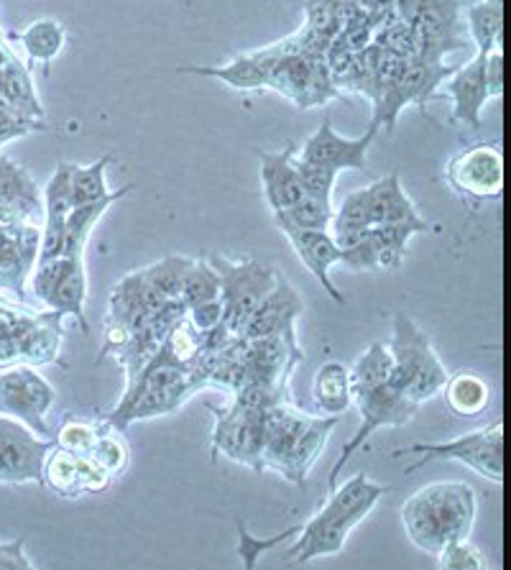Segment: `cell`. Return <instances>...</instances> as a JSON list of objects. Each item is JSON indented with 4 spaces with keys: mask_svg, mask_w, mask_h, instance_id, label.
Instances as JSON below:
<instances>
[{
    "mask_svg": "<svg viewBox=\"0 0 511 570\" xmlns=\"http://www.w3.org/2000/svg\"><path fill=\"white\" fill-rule=\"evenodd\" d=\"M504 49H493L487 55V65H483V75H487V90L489 100L501 98L504 95Z\"/></svg>",
    "mask_w": 511,
    "mask_h": 570,
    "instance_id": "cell-49",
    "label": "cell"
},
{
    "mask_svg": "<svg viewBox=\"0 0 511 570\" xmlns=\"http://www.w3.org/2000/svg\"><path fill=\"white\" fill-rule=\"evenodd\" d=\"M31 295L45 309L72 317L80 323L82 335H90V325L85 320V299H88V272L85 256H57L49 262H39L29 276Z\"/></svg>",
    "mask_w": 511,
    "mask_h": 570,
    "instance_id": "cell-7",
    "label": "cell"
},
{
    "mask_svg": "<svg viewBox=\"0 0 511 570\" xmlns=\"http://www.w3.org/2000/svg\"><path fill=\"white\" fill-rule=\"evenodd\" d=\"M55 440L39 438L23 422L0 414V483H41V465Z\"/></svg>",
    "mask_w": 511,
    "mask_h": 570,
    "instance_id": "cell-15",
    "label": "cell"
},
{
    "mask_svg": "<svg viewBox=\"0 0 511 570\" xmlns=\"http://www.w3.org/2000/svg\"><path fill=\"white\" fill-rule=\"evenodd\" d=\"M468 31L479 47V55H489L501 49V33H504V0H481L465 11Z\"/></svg>",
    "mask_w": 511,
    "mask_h": 570,
    "instance_id": "cell-36",
    "label": "cell"
},
{
    "mask_svg": "<svg viewBox=\"0 0 511 570\" xmlns=\"http://www.w3.org/2000/svg\"><path fill=\"white\" fill-rule=\"evenodd\" d=\"M193 394H197L193 371L156 351L149 364L138 371L131 382H126L118 407L106 414V420L124 433L131 422L161 417V414L179 410Z\"/></svg>",
    "mask_w": 511,
    "mask_h": 570,
    "instance_id": "cell-3",
    "label": "cell"
},
{
    "mask_svg": "<svg viewBox=\"0 0 511 570\" xmlns=\"http://www.w3.org/2000/svg\"><path fill=\"white\" fill-rule=\"evenodd\" d=\"M218 297H220V274L215 272V266L207 262V258H197V262H193V266H189L185 284H181L179 302L185 305V309H189Z\"/></svg>",
    "mask_w": 511,
    "mask_h": 570,
    "instance_id": "cell-40",
    "label": "cell"
},
{
    "mask_svg": "<svg viewBox=\"0 0 511 570\" xmlns=\"http://www.w3.org/2000/svg\"><path fill=\"white\" fill-rule=\"evenodd\" d=\"M396 13L412 26L417 57L443 65L448 51L463 47L458 0H396Z\"/></svg>",
    "mask_w": 511,
    "mask_h": 570,
    "instance_id": "cell-9",
    "label": "cell"
},
{
    "mask_svg": "<svg viewBox=\"0 0 511 570\" xmlns=\"http://www.w3.org/2000/svg\"><path fill=\"white\" fill-rule=\"evenodd\" d=\"M337 422H341V417H335V414H325V417H312L307 430L297 440V445L292 448V453L287 458V463H284V469L279 471L284 479H287L289 483H297L299 489L305 487L312 463H315L320 453H323L327 438H331Z\"/></svg>",
    "mask_w": 511,
    "mask_h": 570,
    "instance_id": "cell-27",
    "label": "cell"
},
{
    "mask_svg": "<svg viewBox=\"0 0 511 570\" xmlns=\"http://www.w3.org/2000/svg\"><path fill=\"white\" fill-rule=\"evenodd\" d=\"M11 39L19 41L31 62L51 65L67 45V29L57 19H39L26 26L21 33H13Z\"/></svg>",
    "mask_w": 511,
    "mask_h": 570,
    "instance_id": "cell-32",
    "label": "cell"
},
{
    "mask_svg": "<svg viewBox=\"0 0 511 570\" xmlns=\"http://www.w3.org/2000/svg\"><path fill=\"white\" fill-rule=\"evenodd\" d=\"M112 159L102 157L92 164H69V195L75 205L100 203L112 195L106 183V169Z\"/></svg>",
    "mask_w": 511,
    "mask_h": 570,
    "instance_id": "cell-37",
    "label": "cell"
},
{
    "mask_svg": "<svg viewBox=\"0 0 511 570\" xmlns=\"http://www.w3.org/2000/svg\"><path fill=\"white\" fill-rule=\"evenodd\" d=\"M195 258L189 256H167L161 262H156L151 266H146L144 276L151 287L164 295L167 299H179L181 295V284H185V276L193 266Z\"/></svg>",
    "mask_w": 511,
    "mask_h": 570,
    "instance_id": "cell-42",
    "label": "cell"
},
{
    "mask_svg": "<svg viewBox=\"0 0 511 570\" xmlns=\"http://www.w3.org/2000/svg\"><path fill=\"white\" fill-rule=\"evenodd\" d=\"M264 412L266 407H256L240 396H233L230 407L215 410L213 453H223L250 471L264 473Z\"/></svg>",
    "mask_w": 511,
    "mask_h": 570,
    "instance_id": "cell-11",
    "label": "cell"
},
{
    "mask_svg": "<svg viewBox=\"0 0 511 570\" xmlns=\"http://www.w3.org/2000/svg\"><path fill=\"white\" fill-rule=\"evenodd\" d=\"M207 262L220 274V305L223 325L233 335H240L250 313L262 305V299L276 287L279 272L264 262H233L223 254H210Z\"/></svg>",
    "mask_w": 511,
    "mask_h": 570,
    "instance_id": "cell-6",
    "label": "cell"
},
{
    "mask_svg": "<svg viewBox=\"0 0 511 570\" xmlns=\"http://www.w3.org/2000/svg\"><path fill=\"white\" fill-rule=\"evenodd\" d=\"M386 487L371 481L366 473H356L343 487H335L323 509L299 527V540L289 548V563L305 566L315 558L341 556L353 527H358L376 507Z\"/></svg>",
    "mask_w": 511,
    "mask_h": 570,
    "instance_id": "cell-2",
    "label": "cell"
},
{
    "mask_svg": "<svg viewBox=\"0 0 511 570\" xmlns=\"http://www.w3.org/2000/svg\"><path fill=\"white\" fill-rule=\"evenodd\" d=\"M90 455L110 473L112 479L124 476L128 471V463H131V453H128L124 435H120V430L112 428L108 420L100 422V433H98V440H95V448Z\"/></svg>",
    "mask_w": 511,
    "mask_h": 570,
    "instance_id": "cell-41",
    "label": "cell"
},
{
    "mask_svg": "<svg viewBox=\"0 0 511 570\" xmlns=\"http://www.w3.org/2000/svg\"><path fill=\"white\" fill-rule=\"evenodd\" d=\"M134 193V185L120 187L118 193L108 195L106 200L100 203H88V205H75L67 215L65 223V248L62 256H85V248H88V240L92 236V228L98 226V220L108 213L110 205L124 200L126 195Z\"/></svg>",
    "mask_w": 511,
    "mask_h": 570,
    "instance_id": "cell-29",
    "label": "cell"
},
{
    "mask_svg": "<svg viewBox=\"0 0 511 570\" xmlns=\"http://www.w3.org/2000/svg\"><path fill=\"white\" fill-rule=\"evenodd\" d=\"M315 414H307L297 407H292L287 402H276L264 412V471L274 469L279 473L287 463L292 448L297 445V440L305 433L307 425Z\"/></svg>",
    "mask_w": 511,
    "mask_h": 570,
    "instance_id": "cell-21",
    "label": "cell"
},
{
    "mask_svg": "<svg viewBox=\"0 0 511 570\" xmlns=\"http://www.w3.org/2000/svg\"><path fill=\"white\" fill-rule=\"evenodd\" d=\"M438 566L443 570H487L489 563L479 548H473L468 540L450 542L438 556Z\"/></svg>",
    "mask_w": 511,
    "mask_h": 570,
    "instance_id": "cell-45",
    "label": "cell"
},
{
    "mask_svg": "<svg viewBox=\"0 0 511 570\" xmlns=\"http://www.w3.org/2000/svg\"><path fill=\"white\" fill-rule=\"evenodd\" d=\"M55 386L39 374L37 366H8L0 368V414L23 422L39 438L51 440L47 414L55 404Z\"/></svg>",
    "mask_w": 511,
    "mask_h": 570,
    "instance_id": "cell-12",
    "label": "cell"
},
{
    "mask_svg": "<svg viewBox=\"0 0 511 570\" xmlns=\"http://www.w3.org/2000/svg\"><path fill=\"white\" fill-rule=\"evenodd\" d=\"M41 483L55 491L57 497L80 499L82 491V473H80V455L69 453L65 448L51 445V451L41 465Z\"/></svg>",
    "mask_w": 511,
    "mask_h": 570,
    "instance_id": "cell-34",
    "label": "cell"
},
{
    "mask_svg": "<svg viewBox=\"0 0 511 570\" xmlns=\"http://www.w3.org/2000/svg\"><path fill=\"white\" fill-rule=\"evenodd\" d=\"M187 320L195 325V331L207 333L213 331L215 325L223 323V305H220V297L218 299H210V302H203V305H195L187 309Z\"/></svg>",
    "mask_w": 511,
    "mask_h": 570,
    "instance_id": "cell-48",
    "label": "cell"
},
{
    "mask_svg": "<svg viewBox=\"0 0 511 570\" xmlns=\"http://www.w3.org/2000/svg\"><path fill=\"white\" fill-rule=\"evenodd\" d=\"M366 189L368 213H371V228L376 226H394V223H420L424 220L417 213V207L406 197L402 179L396 171L381 177L379 183L363 187Z\"/></svg>",
    "mask_w": 511,
    "mask_h": 570,
    "instance_id": "cell-26",
    "label": "cell"
},
{
    "mask_svg": "<svg viewBox=\"0 0 511 570\" xmlns=\"http://www.w3.org/2000/svg\"><path fill=\"white\" fill-rule=\"evenodd\" d=\"M294 154H297V146L289 144L287 149L282 151H256L258 161H262V185H264V197L272 213H282L299 203L305 197V187H302L299 171L294 167Z\"/></svg>",
    "mask_w": 511,
    "mask_h": 570,
    "instance_id": "cell-23",
    "label": "cell"
},
{
    "mask_svg": "<svg viewBox=\"0 0 511 570\" xmlns=\"http://www.w3.org/2000/svg\"><path fill=\"white\" fill-rule=\"evenodd\" d=\"M0 98L23 116H29L33 120L45 118V108H41L39 95L33 90L29 69H26L6 47H0Z\"/></svg>",
    "mask_w": 511,
    "mask_h": 570,
    "instance_id": "cell-28",
    "label": "cell"
},
{
    "mask_svg": "<svg viewBox=\"0 0 511 570\" xmlns=\"http://www.w3.org/2000/svg\"><path fill=\"white\" fill-rule=\"evenodd\" d=\"M445 183L473 207L499 200L504 193V154L499 144H473L458 151L445 167Z\"/></svg>",
    "mask_w": 511,
    "mask_h": 570,
    "instance_id": "cell-13",
    "label": "cell"
},
{
    "mask_svg": "<svg viewBox=\"0 0 511 570\" xmlns=\"http://www.w3.org/2000/svg\"><path fill=\"white\" fill-rule=\"evenodd\" d=\"M376 136H379V126L371 124L368 131L361 138H345L341 134H335L331 116H325L317 131L302 144V149L297 151V159L317 164V167H327L333 171H343V169L366 171V157H368L371 144L376 141Z\"/></svg>",
    "mask_w": 511,
    "mask_h": 570,
    "instance_id": "cell-18",
    "label": "cell"
},
{
    "mask_svg": "<svg viewBox=\"0 0 511 570\" xmlns=\"http://www.w3.org/2000/svg\"><path fill=\"white\" fill-rule=\"evenodd\" d=\"M41 203H45V230H41L37 264L62 256L65 223H67L69 210H72V195H69V164L67 161L59 164L55 175H51Z\"/></svg>",
    "mask_w": 511,
    "mask_h": 570,
    "instance_id": "cell-24",
    "label": "cell"
},
{
    "mask_svg": "<svg viewBox=\"0 0 511 570\" xmlns=\"http://www.w3.org/2000/svg\"><path fill=\"white\" fill-rule=\"evenodd\" d=\"M351 374V394L358 389H371L381 384H392L394 374V358L389 345L384 343H371L368 351L348 368Z\"/></svg>",
    "mask_w": 511,
    "mask_h": 570,
    "instance_id": "cell-38",
    "label": "cell"
},
{
    "mask_svg": "<svg viewBox=\"0 0 511 570\" xmlns=\"http://www.w3.org/2000/svg\"><path fill=\"white\" fill-rule=\"evenodd\" d=\"M333 200H320V197L305 195L299 203L282 213H274L276 226H292L302 230H327L333 220Z\"/></svg>",
    "mask_w": 511,
    "mask_h": 570,
    "instance_id": "cell-39",
    "label": "cell"
},
{
    "mask_svg": "<svg viewBox=\"0 0 511 570\" xmlns=\"http://www.w3.org/2000/svg\"><path fill=\"white\" fill-rule=\"evenodd\" d=\"M483 65H487V55H475L461 69H453V75L445 80V92L453 98V120L468 128H481V110L489 100Z\"/></svg>",
    "mask_w": 511,
    "mask_h": 570,
    "instance_id": "cell-22",
    "label": "cell"
},
{
    "mask_svg": "<svg viewBox=\"0 0 511 570\" xmlns=\"http://www.w3.org/2000/svg\"><path fill=\"white\" fill-rule=\"evenodd\" d=\"M179 75H200L223 80L233 90H264L268 88L266 67L258 62L256 55H244L223 67H179Z\"/></svg>",
    "mask_w": 511,
    "mask_h": 570,
    "instance_id": "cell-31",
    "label": "cell"
},
{
    "mask_svg": "<svg viewBox=\"0 0 511 570\" xmlns=\"http://www.w3.org/2000/svg\"><path fill=\"white\" fill-rule=\"evenodd\" d=\"M389 351H392L394 358L392 384L400 389L406 400L422 404L440 394L450 374L438 353L432 351L428 335L420 331V325L410 315H394Z\"/></svg>",
    "mask_w": 511,
    "mask_h": 570,
    "instance_id": "cell-4",
    "label": "cell"
},
{
    "mask_svg": "<svg viewBox=\"0 0 511 570\" xmlns=\"http://www.w3.org/2000/svg\"><path fill=\"white\" fill-rule=\"evenodd\" d=\"M417 453V463L404 471V476H412L432 461H458L471 465L479 476L493 483L504 481V422L497 420L491 425L468 433L463 438L448 440V443H417L396 451V455Z\"/></svg>",
    "mask_w": 511,
    "mask_h": 570,
    "instance_id": "cell-5",
    "label": "cell"
},
{
    "mask_svg": "<svg viewBox=\"0 0 511 570\" xmlns=\"http://www.w3.org/2000/svg\"><path fill=\"white\" fill-rule=\"evenodd\" d=\"M100 433V422L85 420V417H67L65 425L57 430L55 440L57 448H65L69 453L77 455H90L95 448V440Z\"/></svg>",
    "mask_w": 511,
    "mask_h": 570,
    "instance_id": "cell-43",
    "label": "cell"
},
{
    "mask_svg": "<svg viewBox=\"0 0 511 570\" xmlns=\"http://www.w3.org/2000/svg\"><path fill=\"white\" fill-rule=\"evenodd\" d=\"M41 207V193L29 171L11 159H0V223H29Z\"/></svg>",
    "mask_w": 511,
    "mask_h": 570,
    "instance_id": "cell-25",
    "label": "cell"
},
{
    "mask_svg": "<svg viewBox=\"0 0 511 570\" xmlns=\"http://www.w3.org/2000/svg\"><path fill=\"white\" fill-rule=\"evenodd\" d=\"M41 230L31 223H0V289L23 302L26 284L37 266Z\"/></svg>",
    "mask_w": 511,
    "mask_h": 570,
    "instance_id": "cell-19",
    "label": "cell"
},
{
    "mask_svg": "<svg viewBox=\"0 0 511 570\" xmlns=\"http://www.w3.org/2000/svg\"><path fill=\"white\" fill-rule=\"evenodd\" d=\"M294 167L299 171L305 195L320 197V200H333V185H335L337 171L327 167H317V164H309V161H299L297 154H294Z\"/></svg>",
    "mask_w": 511,
    "mask_h": 570,
    "instance_id": "cell-46",
    "label": "cell"
},
{
    "mask_svg": "<svg viewBox=\"0 0 511 570\" xmlns=\"http://www.w3.org/2000/svg\"><path fill=\"white\" fill-rule=\"evenodd\" d=\"M294 248V254L302 258V264L307 266V272L315 276V279L323 284V289L327 292V297L337 305H343L345 297L341 295V289L335 287L331 279V269L335 264H341V246L333 238L331 230H302V228H292V226H276Z\"/></svg>",
    "mask_w": 511,
    "mask_h": 570,
    "instance_id": "cell-20",
    "label": "cell"
},
{
    "mask_svg": "<svg viewBox=\"0 0 511 570\" xmlns=\"http://www.w3.org/2000/svg\"><path fill=\"white\" fill-rule=\"evenodd\" d=\"M450 75H453V67L448 65L424 62L420 57L410 59L404 67V72L400 75V80H396L392 88L376 100V110H374V118H371V124L379 128L386 126V131L392 134L396 126V116L402 114V108L412 106V102L422 106V102L435 92L438 85H443Z\"/></svg>",
    "mask_w": 511,
    "mask_h": 570,
    "instance_id": "cell-17",
    "label": "cell"
},
{
    "mask_svg": "<svg viewBox=\"0 0 511 570\" xmlns=\"http://www.w3.org/2000/svg\"><path fill=\"white\" fill-rule=\"evenodd\" d=\"M312 396H315V404L325 414L343 417V412L353 404L348 368H345L343 364H337V361L325 364L317 371L315 384H312Z\"/></svg>",
    "mask_w": 511,
    "mask_h": 570,
    "instance_id": "cell-35",
    "label": "cell"
},
{
    "mask_svg": "<svg viewBox=\"0 0 511 570\" xmlns=\"http://www.w3.org/2000/svg\"><path fill=\"white\" fill-rule=\"evenodd\" d=\"M33 131H45L41 120H33L29 116L19 114V110L8 106V102L0 98V146L8 141H16V138H23Z\"/></svg>",
    "mask_w": 511,
    "mask_h": 570,
    "instance_id": "cell-47",
    "label": "cell"
},
{
    "mask_svg": "<svg viewBox=\"0 0 511 570\" xmlns=\"http://www.w3.org/2000/svg\"><path fill=\"white\" fill-rule=\"evenodd\" d=\"M236 530H238V556H240V560H244L246 570H254L256 563H258V558H262L266 550H272L276 546H282V542L297 538L299 524L297 527H289V530H284V532L274 534V538H266V540L254 538V534L246 530L244 522H238Z\"/></svg>",
    "mask_w": 511,
    "mask_h": 570,
    "instance_id": "cell-44",
    "label": "cell"
},
{
    "mask_svg": "<svg viewBox=\"0 0 511 570\" xmlns=\"http://www.w3.org/2000/svg\"><path fill=\"white\" fill-rule=\"evenodd\" d=\"M23 542H26V538L21 534V538L3 542V546H0V570H31L33 568V563L23 550Z\"/></svg>",
    "mask_w": 511,
    "mask_h": 570,
    "instance_id": "cell-50",
    "label": "cell"
},
{
    "mask_svg": "<svg viewBox=\"0 0 511 570\" xmlns=\"http://www.w3.org/2000/svg\"><path fill=\"white\" fill-rule=\"evenodd\" d=\"M254 55L266 67L268 88L279 90L294 106L315 108L337 95L333 77L325 67V59L309 55L279 57L272 49L254 51Z\"/></svg>",
    "mask_w": 511,
    "mask_h": 570,
    "instance_id": "cell-8",
    "label": "cell"
},
{
    "mask_svg": "<svg viewBox=\"0 0 511 570\" xmlns=\"http://www.w3.org/2000/svg\"><path fill=\"white\" fill-rule=\"evenodd\" d=\"M430 223H394V226H376L361 233L348 246H341V264L356 272L400 269L406 256V244L417 233H428Z\"/></svg>",
    "mask_w": 511,
    "mask_h": 570,
    "instance_id": "cell-14",
    "label": "cell"
},
{
    "mask_svg": "<svg viewBox=\"0 0 511 570\" xmlns=\"http://www.w3.org/2000/svg\"><path fill=\"white\" fill-rule=\"evenodd\" d=\"M39 313L26 307H13L11 302L0 299V368L21 364V343L33 325Z\"/></svg>",
    "mask_w": 511,
    "mask_h": 570,
    "instance_id": "cell-33",
    "label": "cell"
},
{
    "mask_svg": "<svg viewBox=\"0 0 511 570\" xmlns=\"http://www.w3.org/2000/svg\"><path fill=\"white\" fill-rule=\"evenodd\" d=\"M302 297L297 295V289L284 279L279 274L276 279V287L268 292V295L262 299L250 317L246 320L244 331H240V338H279L287 343V348L305 361V353H302L299 343H297V317L302 315Z\"/></svg>",
    "mask_w": 511,
    "mask_h": 570,
    "instance_id": "cell-16",
    "label": "cell"
},
{
    "mask_svg": "<svg viewBox=\"0 0 511 570\" xmlns=\"http://www.w3.org/2000/svg\"><path fill=\"white\" fill-rule=\"evenodd\" d=\"M475 509V491L465 481H435L402 504V524L414 548L438 558L450 542L468 540Z\"/></svg>",
    "mask_w": 511,
    "mask_h": 570,
    "instance_id": "cell-1",
    "label": "cell"
},
{
    "mask_svg": "<svg viewBox=\"0 0 511 570\" xmlns=\"http://www.w3.org/2000/svg\"><path fill=\"white\" fill-rule=\"evenodd\" d=\"M440 392L445 394L448 410L455 414V417L471 420L479 417V414L487 412L491 402V389L483 382L481 376L471 374V371H461V374L448 376Z\"/></svg>",
    "mask_w": 511,
    "mask_h": 570,
    "instance_id": "cell-30",
    "label": "cell"
},
{
    "mask_svg": "<svg viewBox=\"0 0 511 570\" xmlns=\"http://www.w3.org/2000/svg\"><path fill=\"white\" fill-rule=\"evenodd\" d=\"M351 396H353V404H356V410L361 412V428L356 430V435L343 445L341 458H337L333 465L331 479H327L331 491L337 487V473L345 469V463L358 453V448H363V443H366L379 428H402L414 417V414H417V407H420V404L406 400L394 384L358 389V392H353Z\"/></svg>",
    "mask_w": 511,
    "mask_h": 570,
    "instance_id": "cell-10",
    "label": "cell"
}]
</instances>
